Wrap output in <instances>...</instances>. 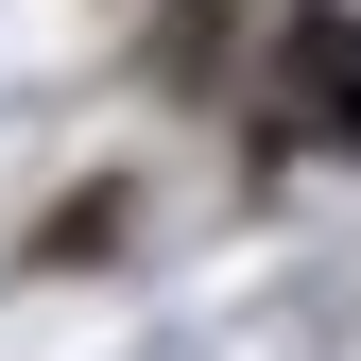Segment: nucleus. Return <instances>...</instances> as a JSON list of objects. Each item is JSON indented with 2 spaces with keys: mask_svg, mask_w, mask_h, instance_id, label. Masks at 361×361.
I'll return each mask as SVG.
<instances>
[{
  "mask_svg": "<svg viewBox=\"0 0 361 361\" xmlns=\"http://www.w3.org/2000/svg\"><path fill=\"white\" fill-rule=\"evenodd\" d=\"M276 121L310 155H361V18H310L293 35V69H276Z\"/></svg>",
  "mask_w": 361,
  "mask_h": 361,
  "instance_id": "f257e3e1",
  "label": "nucleus"
}]
</instances>
